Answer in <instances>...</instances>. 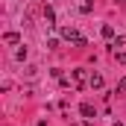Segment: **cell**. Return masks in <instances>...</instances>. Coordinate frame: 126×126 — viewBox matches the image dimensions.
Wrapping results in <instances>:
<instances>
[{
    "label": "cell",
    "instance_id": "1",
    "mask_svg": "<svg viewBox=\"0 0 126 126\" xmlns=\"http://www.w3.org/2000/svg\"><path fill=\"white\" fill-rule=\"evenodd\" d=\"M62 38L64 41H76V44H79V41H82V35H79V30H76V27H62Z\"/></svg>",
    "mask_w": 126,
    "mask_h": 126
},
{
    "label": "cell",
    "instance_id": "2",
    "mask_svg": "<svg viewBox=\"0 0 126 126\" xmlns=\"http://www.w3.org/2000/svg\"><path fill=\"white\" fill-rule=\"evenodd\" d=\"M88 85H91V88H103V76H100V73H91Z\"/></svg>",
    "mask_w": 126,
    "mask_h": 126
},
{
    "label": "cell",
    "instance_id": "3",
    "mask_svg": "<svg viewBox=\"0 0 126 126\" xmlns=\"http://www.w3.org/2000/svg\"><path fill=\"white\" fill-rule=\"evenodd\" d=\"M73 82H76V85H82V82H85V70H82V67H76V70H73Z\"/></svg>",
    "mask_w": 126,
    "mask_h": 126
},
{
    "label": "cell",
    "instance_id": "4",
    "mask_svg": "<svg viewBox=\"0 0 126 126\" xmlns=\"http://www.w3.org/2000/svg\"><path fill=\"white\" fill-rule=\"evenodd\" d=\"M79 111H82L85 117H94V106H91V103H82V106H79Z\"/></svg>",
    "mask_w": 126,
    "mask_h": 126
},
{
    "label": "cell",
    "instance_id": "5",
    "mask_svg": "<svg viewBox=\"0 0 126 126\" xmlns=\"http://www.w3.org/2000/svg\"><path fill=\"white\" fill-rule=\"evenodd\" d=\"M44 18H47V24H56V12L50 6H44Z\"/></svg>",
    "mask_w": 126,
    "mask_h": 126
},
{
    "label": "cell",
    "instance_id": "6",
    "mask_svg": "<svg viewBox=\"0 0 126 126\" xmlns=\"http://www.w3.org/2000/svg\"><path fill=\"white\" fill-rule=\"evenodd\" d=\"M15 62H27V47H18L15 50Z\"/></svg>",
    "mask_w": 126,
    "mask_h": 126
},
{
    "label": "cell",
    "instance_id": "7",
    "mask_svg": "<svg viewBox=\"0 0 126 126\" xmlns=\"http://www.w3.org/2000/svg\"><path fill=\"white\" fill-rule=\"evenodd\" d=\"M100 32H103V38H114V27H109V24H106Z\"/></svg>",
    "mask_w": 126,
    "mask_h": 126
},
{
    "label": "cell",
    "instance_id": "8",
    "mask_svg": "<svg viewBox=\"0 0 126 126\" xmlns=\"http://www.w3.org/2000/svg\"><path fill=\"white\" fill-rule=\"evenodd\" d=\"M6 41H9V44H18L21 35H18V32H6Z\"/></svg>",
    "mask_w": 126,
    "mask_h": 126
},
{
    "label": "cell",
    "instance_id": "9",
    "mask_svg": "<svg viewBox=\"0 0 126 126\" xmlns=\"http://www.w3.org/2000/svg\"><path fill=\"white\" fill-rule=\"evenodd\" d=\"M79 9H82V12H85V15H88V12H91V9H94V0H85V3H82V6H79Z\"/></svg>",
    "mask_w": 126,
    "mask_h": 126
},
{
    "label": "cell",
    "instance_id": "10",
    "mask_svg": "<svg viewBox=\"0 0 126 126\" xmlns=\"http://www.w3.org/2000/svg\"><path fill=\"white\" fill-rule=\"evenodd\" d=\"M114 56H117V62L126 64V50H114Z\"/></svg>",
    "mask_w": 126,
    "mask_h": 126
},
{
    "label": "cell",
    "instance_id": "11",
    "mask_svg": "<svg viewBox=\"0 0 126 126\" xmlns=\"http://www.w3.org/2000/svg\"><path fill=\"white\" fill-rule=\"evenodd\" d=\"M117 47H126V38H117V41L111 44V50H117Z\"/></svg>",
    "mask_w": 126,
    "mask_h": 126
},
{
    "label": "cell",
    "instance_id": "12",
    "mask_svg": "<svg viewBox=\"0 0 126 126\" xmlns=\"http://www.w3.org/2000/svg\"><path fill=\"white\" fill-rule=\"evenodd\" d=\"M117 88H120V91H126V76L120 79V82H117Z\"/></svg>",
    "mask_w": 126,
    "mask_h": 126
},
{
    "label": "cell",
    "instance_id": "13",
    "mask_svg": "<svg viewBox=\"0 0 126 126\" xmlns=\"http://www.w3.org/2000/svg\"><path fill=\"white\" fill-rule=\"evenodd\" d=\"M111 126H120V123H111Z\"/></svg>",
    "mask_w": 126,
    "mask_h": 126
},
{
    "label": "cell",
    "instance_id": "14",
    "mask_svg": "<svg viewBox=\"0 0 126 126\" xmlns=\"http://www.w3.org/2000/svg\"><path fill=\"white\" fill-rule=\"evenodd\" d=\"M120 3H123V0H120Z\"/></svg>",
    "mask_w": 126,
    "mask_h": 126
}]
</instances>
